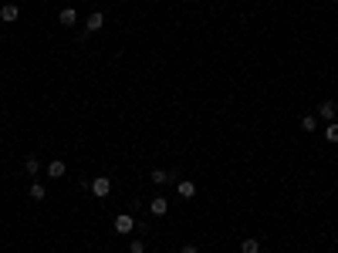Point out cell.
<instances>
[{
    "label": "cell",
    "instance_id": "4fadbf2b",
    "mask_svg": "<svg viewBox=\"0 0 338 253\" xmlns=\"http://www.w3.org/2000/svg\"><path fill=\"white\" fill-rule=\"evenodd\" d=\"M325 142H331V145L338 142V121H328L325 125Z\"/></svg>",
    "mask_w": 338,
    "mask_h": 253
},
{
    "label": "cell",
    "instance_id": "2e32d148",
    "mask_svg": "<svg viewBox=\"0 0 338 253\" xmlns=\"http://www.w3.org/2000/svg\"><path fill=\"white\" fill-rule=\"evenodd\" d=\"M129 250H132V253H146V243H142V240H132V243H129Z\"/></svg>",
    "mask_w": 338,
    "mask_h": 253
},
{
    "label": "cell",
    "instance_id": "7c38bea8",
    "mask_svg": "<svg viewBox=\"0 0 338 253\" xmlns=\"http://www.w3.org/2000/svg\"><path fill=\"white\" fill-rule=\"evenodd\" d=\"M27 193H31V199H34V203H41V199L47 196V189L41 186V182H31V189H27Z\"/></svg>",
    "mask_w": 338,
    "mask_h": 253
},
{
    "label": "cell",
    "instance_id": "ac0fdd59",
    "mask_svg": "<svg viewBox=\"0 0 338 253\" xmlns=\"http://www.w3.org/2000/svg\"><path fill=\"white\" fill-rule=\"evenodd\" d=\"M146 253H156V250H146Z\"/></svg>",
    "mask_w": 338,
    "mask_h": 253
},
{
    "label": "cell",
    "instance_id": "9a60e30c",
    "mask_svg": "<svg viewBox=\"0 0 338 253\" xmlns=\"http://www.w3.org/2000/svg\"><path fill=\"white\" fill-rule=\"evenodd\" d=\"M301 129H304V132H315V129H318V118H315V115H304V118H301Z\"/></svg>",
    "mask_w": 338,
    "mask_h": 253
},
{
    "label": "cell",
    "instance_id": "8fae6325",
    "mask_svg": "<svg viewBox=\"0 0 338 253\" xmlns=\"http://www.w3.org/2000/svg\"><path fill=\"white\" fill-rule=\"evenodd\" d=\"M149 179H152L156 186H166V182H169V179H173V176H169L166 169H152V176H149Z\"/></svg>",
    "mask_w": 338,
    "mask_h": 253
},
{
    "label": "cell",
    "instance_id": "30bf717a",
    "mask_svg": "<svg viewBox=\"0 0 338 253\" xmlns=\"http://www.w3.org/2000/svg\"><path fill=\"white\" fill-rule=\"evenodd\" d=\"M176 193H180L183 199H193V196H196V182H180V186H176Z\"/></svg>",
    "mask_w": 338,
    "mask_h": 253
},
{
    "label": "cell",
    "instance_id": "277c9868",
    "mask_svg": "<svg viewBox=\"0 0 338 253\" xmlns=\"http://www.w3.org/2000/svg\"><path fill=\"white\" fill-rule=\"evenodd\" d=\"M149 213H152V216H166V213H169V199L166 196H156L152 203H149Z\"/></svg>",
    "mask_w": 338,
    "mask_h": 253
},
{
    "label": "cell",
    "instance_id": "52a82bcc",
    "mask_svg": "<svg viewBox=\"0 0 338 253\" xmlns=\"http://www.w3.org/2000/svg\"><path fill=\"white\" fill-rule=\"evenodd\" d=\"M65 172H68V165L61 162V159H51V162H47V176L51 179H61Z\"/></svg>",
    "mask_w": 338,
    "mask_h": 253
},
{
    "label": "cell",
    "instance_id": "9c48e42d",
    "mask_svg": "<svg viewBox=\"0 0 338 253\" xmlns=\"http://www.w3.org/2000/svg\"><path fill=\"white\" fill-rule=\"evenodd\" d=\"M240 253H260V240L257 236H247V240L240 243Z\"/></svg>",
    "mask_w": 338,
    "mask_h": 253
},
{
    "label": "cell",
    "instance_id": "5bb4252c",
    "mask_svg": "<svg viewBox=\"0 0 338 253\" xmlns=\"http://www.w3.org/2000/svg\"><path fill=\"white\" fill-rule=\"evenodd\" d=\"M24 169H27L31 176H37V169H41V162H37V155H27V159H24Z\"/></svg>",
    "mask_w": 338,
    "mask_h": 253
},
{
    "label": "cell",
    "instance_id": "7a4b0ae2",
    "mask_svg": "<svg viewBox=\"0 0 338 253\" xmlns=\"http://www.w3.org/2000/svg\"><path fill=\"white\" fill-rule=\"evenodd\" d=\"M335 115H338V101H321V105H318V118L335 121Z\"/></svg>",
    "mask_w": 338,
    "mask_h": 253
},
{
    "label": "cell",
    "instance_id": "ba28073f",
    "mask_svg": "<svg viewBox=\"0 0 338 253\" xmlns=\"http://www.w3.org/2000/svg\"><path fill=\"white\" fill-rule=\"evenodd\" d=\"M85 27H88V31H101V27H105V14H101V11L88 14V21H85Z\"/></svg>",
    "mask_w": 338,
    "mask_h": 253
},
{
    "label": "cell",
    "instance_id": "3957f363",
    "mask_svg": "<svg viewBox=\"0 0 338 253\" xmlns=\"http://www.w3.org/2000/svg\"><path fill=\"white\" fill-rule=\"evenodd\" d=\"M132 230H135V220L129 213H119L115 216V233H132Z\"/></svg>",
    "mask_w": 338,
    "mask_h": 253
},
{
    "label": "cell",
    "instance_id": "6da1fadb",
    "mask_svg": "<svg viewBox=\"0 0 338 253\" xmlns=\"http://www.w3.org/2000/svg\"><path fill=\"white\" fill-rule=\"evenodd\" d=\"M88 189H91V196L105 199L108 193H112V179H108V176H98V179H91V182H88Z\"/></svg>",
    "mask_w": 338,
    "mask_h": 253
},
{
    "label": "cell",
    "instance_id": "8992f818",
    "mask_svg": "<svg viewBox=\"0 0 338 253\" xmlns=\"http://www.w3.org/2000/svg\"><path fill=\"white\" fill-rule=\"evenodd\" d=\"M17 17H21V11H17V4H4V7H0V21L14 24Z\"/></svg>",
    "mask_w": 338,
    "mask_h": 253
},
{
    "label": "cell",
    "instance_id": "5b68a950",
    "mask_svg": "<svg viewBox=\"0 0 338 253\" xmlns=\"http://www.w3.org/2000/svg\"><path fill=\"white\" fill-rule=\"evenodd\" d=\"M58 21H61V27H75V24H78V11H75V7H65V11L58 14Z\"/></svg>",
    "mask_w": 338,
    "mask_h": 253
},
{
    "label": "cell",
    "instance_id": "e0dca14e",
    "mask_svg": "<svg viewBox=\"0 0 338 253\" xmlns=\"http://www.w3.org/2000/svg\"><path fill=\"white\" fill-rule=\"evenodd\" d=\"M180 253H196V246H183V250Z\"/></svg>",
    "mask_w": 338,
    "mask_h": 253
}]
</instances>
